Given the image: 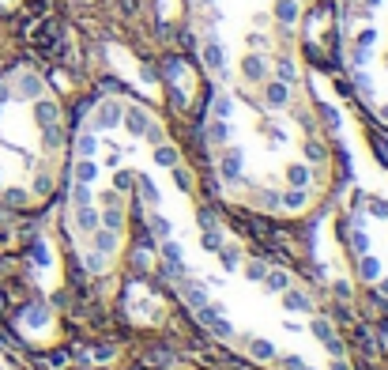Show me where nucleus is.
<instances>
[{"label": "nucleus", "instance_id": "f257e3e1", "mask_svg": "<svg viewBox=\"0 0 388 370\" xmlns=\"http://www.w3.org/2000/svg\"><path fill=\"white\" fill-rule=\"evenodd\" d=\"M212 181L249 212H313L332 185V148L305 83L234 91L212 87L200 121Z\"/></svg>", "mask_w": 388, "mask_h": 370}, {"label": "nucleus", "instance_id": "f03ea898", "mask_svg": "<svg viewBox=\"0 0 388 370\" xmlns=\"http://www.w3.org/2000/svg\"><path fill=\"white\" fill-rule=\"evenodd\" d=\"M185 181L170 129L147 102L109 91L87 106L72 133L68 231L75 257L102 276L128 242V212L159 208Z\"/></svg>", "mask_w": 388, "mask_h": 370}, {"label": "nucleus", "instance_id": "7ed1b4c3", "mask_svg": "<svg viewBox=\"0 0 388 370\" xmlns=\"http://www.w3.org/2000/svg\"><path fill=\"white\" fill-rule=\"evenodd\" d=\"M75 121L38 64L0 68V204L42 212L64 189Z\"/></svg>", "mask_w": 388, "mask_h": 370}, {"label": "nucleus", "instance_id": "20e7f679", "mask_svg": "<svg viewBox=\"0 0 388 370\" xmlns=\"http://www.w3.org/2000/svg\"><path fill=\"white\" fill-rule=\"evenodd\" d=\"M309 0H193V27L212 87L260 91L305 83L302 16Z\"/></svg>", "mask_w": 388, "mask_h": 370}, {"label": "nucleus", "instance_id": "39448f33", "mask_svg": "<svg viewBox=\"0 0 388 370\" xmlns=\"http://www.w3.org/2000/svg\"><path fill=\"white\" fill-rule=\"evenodd\" d=\"M336 38L354 102L388 129V0H339Z\"/></svg>", "mask_w": 388, "mask_h": 370}, {"label": "nucleus", "instance_id": "423d86ee", "mask_svg": "<svg viewBox=\"0 0 388 370\" xmlns=\"http://www.w3.org/2000/svg\"><path fill=\"white\" fill-rule=\"evenodd\" d=\"M19 4V0H0V8H16Z\"/></svg>", "mask_w": 388, "mask_h": 370}]
</instances>
